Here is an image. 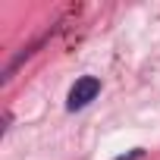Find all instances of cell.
<instances>
[{
  "instance_id": "obj_2",
  "label": "cell",
  "mask_w": 160,
  "mask_h": 160,
  "mask_svg": "<svg viewBox=\"0 0 160 160\" xmlns=\"http://www.w3.org/2000/svg\"><path fill=\"white\" fill-rule=\"evenodd\" d=\"M44 41H47V35H41V38H35V41H32L28 47H22V50H19V53H16V57H13V60L7 63V69H3V75H0V82L7 85L10 78H13V72H16V69H19V66H22V63H25L28 57H35V53H38V50L44 47Z\"/></svg>"
},
{
  "instance_id": "obj_1",
  "label": "cell",
  "mask_w": 160,
  "mask_h": 160,
  "mask_svg": "<svg viewBox=\"0 0 160 160\" xmlns=\"http://www.w3.org/2000/svg\"><path fill=\"white\" fill-rule=\"evenodd\" d=\"M101 94V78H94V75H82L78 82L69 88V98H66V110H82V107H88L94 98Z\"/></svg>"
},
{
  "instance_id": "obj_3",
  "label": "cell",
  "mask_w": 160,
  "mask_h": 160,
  "mask_svg": "<svg viewBox=\"0 0 160 160\" xmlns=\"http://www.w3.org/2000/svg\"><path fill=\"white\" fill-rule=\"evenodd\" d=\"M141 157H144V151H141V148H132L129 154H122V157H116V160H141Z\"/></svg>"
}]
</instances>
